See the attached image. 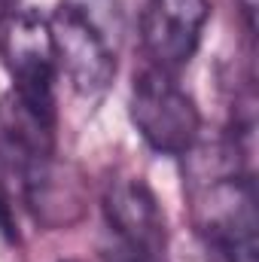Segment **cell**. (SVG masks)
<instances>
[{"label":"cell","instance_id":"cell-2","mask_svg":"<svg viewBox=\"0 0 259 262\" xmlns=\"http://www.w3.org/2000/svg\"><path fill=\"white\" fill-rule=\"evenodd\" d=\"M0 183L46 223H64L61 171L55 162V113L18 98L12 89L0 98Z\"/></svg>","mask_w":259,"mask_h":262},{"label":"cell","instance_id":"cell-10","mask_svg":"<svg viewBox=\"0 0 259 262\" xmlns=\"http://www.w3.org/2000/svg\"><path fill=\"white\" fill-rule=\"evenodd\" d=\"M15 3H18V0H0V9H3V15H6L9 9H15Z\"/></svg>","mask_w":259,"mask_h":262},{"label":"cell","instance_id":"cell-3","mask_svg":"<svg viewBox=\"0 0 259 262\" xmlns=\"http://www.w3.org/2000/svg\"><path fill=\"white\" fill-rule=\"evenodd\" d=\"M49 34L58 70H64L73 92L82 98L104 95L116 76L125 37L122 0H58Z\"/></svg>","mask_w":259,"mask_h":262},{"label":"cell","instance_id":"cell-1","mask_svg":"<svg viewBox=\"0 0 259 262\" xmlns=\"http://www.w3.org/2000/svg\"><path fill=\"white\" fill-rule=\"evenodd\" d=\"M204 156L195 143L186 152L195 235L210 262H256V189L244 156L226 140Z\"/></svg>","mask_w":259,"mask_h":262},{"label":"cell","instance_id":"cell-8","mask_svg":"<svg viewBox=\"0 0 259 262\" xmlns=\"http://www.w3.org/2000/svg\"><path fill=\"white\" fill-rule=\"evenodd\" d=\"M235 3L241 9V18L247 25V34H253L256 31V0H235Z\"/></svg>","mask_w":259,"mask_h":262},{"label":"cell","instance_id":"cell-12","mask_svg":"<svg viewBox=\"0 0 259 262\" xmlns=\"http://www.w3.org/2000/svg\"><path fill=\"white\" fill-rule=\"evenodd\" d=\"M0 18H3V9H0Z\"/></svg>","mask_w":259,"mask_h":262},{"label":"cell","instance_id":"cell-4","mask_svg":"<svg viewBox=\"0 0 259 262\" xmlns=\"http://www.w3.org/2000/svg\"><path fill=\"white\" fill-rule=\"evenodd\" d=\"M128 116L153 152L186 156L201 137V113L174 73L146 64L134 73Z\"/></svg>","mask_w":259,"mask_h":262},{"label":"cell","instance_id":"cell-11","mask_svg":"<svg viewBox=\"0 0 259 262\" xmlns=\"http://www.w3.org/2000/svg\"><path fill=\"white\" fill-rule=\"evenodd\" d=\"M61 262H79V259H61Z\"/></svg>","mask_w":259,"mask_h":262},{"label":"cell","instance_id":"cell-6","mask_svg":"<svg viewBox=\"0 0 259 262\" xmlns=\"http://www.w3.org/2000/svg\"><path fill=\"white\" fill-rule=\"evenodd\" d=\"M104 216L122 244V253L162 262L168 247L165 210L143 177L119 174L104 189Z\"/></svg>","mask_w":259,"mask_h":262},{"label":"cell","instance_id":"cell-7","mask_svg":"<svg viewBox=\"0 0 259 262\" xmlns=\"http://www.w3.org/2000/svg\"><path fill=\"white\" fill-rule=\"evenodd\" d=\"M207 18V0H146L140 18V40L149 64L177 76L198 52Z\"/></svg>","mask_w":259,"mask_h":262},{"label":"cell","instance_id":"cell-5","mask_svg":"<svg viewBox=\"0 0 259 262\" xmlns=\"http://www.w3.org/2000/svg\"><path fill=\"white\" fill-rule=\"evenodd\" d=\"M0 58L12 76V92L18 98L55 113L58 55L46 15L37 9H9L0 18Z\"/></svg>","mask_w":259,"mask_h":262},{"label":"cell","instance_id":"cell-9","mask_svg":"<svg viewBox=\"0 0 259 262\" xmlns=\"http://www.w3.org/2000/svg\"><path fill=\"white\" fill-rule=\"evenodd\" d=\"M113 262H146V259H137V256H131V253H119Z\"/></svg>","mask_w":259,"mask_h":262}]
</instances>
